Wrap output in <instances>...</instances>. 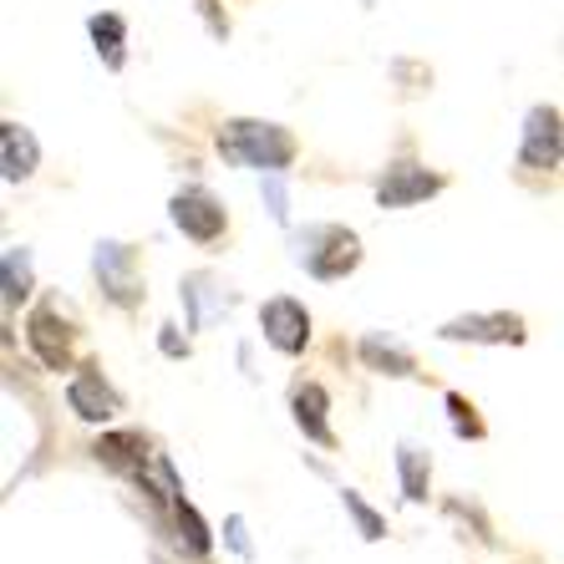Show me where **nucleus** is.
<instances>
[{
    "mask_svg": "<svg viewBox=\"0 0 564 564\" xmlns=\"http://www.w3.org/2000/svg\"><path fill=\"white\" fill-rule=\"evenodd\" d=\"M224 529H229V544H235L239 554H250V539H245V519H229Z\"/></svg>",
    "mask_w": 564,
    "mask_h": 564,
    "instance_id": "nucleus-25",
    "label": "nucleus"
},
{
    "mask_svg": "<svg viewBox=\"0 0 564 564\" xmlns=\"http://www.w3.org/2000/svg\"><path fill=\"white\" fill-rule=\"evenodd\" d=\"M173 224L184 229L188 239H198V245H209V239L224 235V224H229V214H224V204L209 194V188H178L173 194Z\"/></svg>",
    "mask_w": 564,
    "mask_h": 564,
    "instance_id": "nucleus-7",
    "label": "nucleus"
},
{
    "mask_svg": "<svg viewBox=\"0 0 564 564\" xmlns=\"http://www.w3.org/2000/svg\"><path fill=\"white\" fill-rule=\"evenodd\" d=\"M341 503H346V513H351V519H356V529H361V539H381V534H387V519H381L377 509H367V499H361L356 488H346V494H341Z\"/></svg>",
    "mask_w": 564,
    "mask_h": 564,
    "instance_id": "nucleus-19",
    "label": "nucleus"
},
{
    "mask_svg": "<svg viewBox=\"0 0 564 564\" xmlns=\"http://www.w3.org/2000/svg\"><path fill=\"white\" fill-rule=\"evenodd\" d=\"M26 341L41 356L46 371H66L72 367V346H77V326L62 315V301H41L26 321Z\"/></svg>",
    "mask_w": 564,
    "mask_h": 564,
    "instance_id": "nucleus-3",
    "label": "nucleus"
},
{
    "mask_svg": "<svg viewBox=\"0 0 564 564\" xmlns=\"http://www.w3.org/2000/svg\"><path fill=\"white\" fill-rule=\"evenodd\" d=\"M66 408L77 412L82 422H107L112 412L122 408V397L107 387V377L97 367H82L77 377L66 381Z\"/></svg>",
    "mask_w": 564,
    "mask_h": 564,
    "instance_id": "nucleus-11",
    "label": "nucleus"
},
{
    "mask_svg": "<svg viewBox=\"0 0 564 564\" xmlns=\"http://www.w3.org/2000/svg\"><path fill=\"white\" fill-rule=\"evenodd\" d=\"M437 188H443V173H427V169H417V163H392L377 184V204L381 209H408V204L433 198Z\"/></svg>",
    "mask_w": 564,
    "mask_h": 564,
    "instance_id": "nucleus-8",
    "label": "nucleus"
},
{
    "mask_svg": "<svg viewBox=\"0 0 564 564\" xmlns=\"http://www.w3.org/2000/svg\"><path fill=\"white\" fill-rule=\"evenodd\" d=\"M0 163H6V184H21L36 173V138L21 122H6L0 128Z\"/></svg>",
    "mask_w": 564,
    "mask_h": 564,
    "instance_id": "nucleus-13",
    "label": "nucleus"
},
{
    "mask_svg": "<svg viewBox=\"0 0 564 564\" xmlns=\"http://www.w3.org/2000/svg\"><path fill=\"white\" fill-rule=\"evenodd\" d=\"M173 519H178V529H184V539H188V550L194 554H209V529H204V519L194 513V503H173Z\"/></svg>",
    "mask_w": 564,
    "mask_h": 564,
    "instance_id": "nucleus-21",
    "label": "nucleus"
},
{
    "mask_svg": "<svg viewBox=\"0 0 564 564\" xmlns=\"http://www.w3.org/2000/svg\"><path fill=\"white\" fill-rule=\"evenodd\" d=\"M367 6H371V0H367Z\"/></svg>",
    "mask_w": 564,
    "mask_h": 564,
    "instance_id": "nucleus-26",
    "label": "nucleus"
},
{
    "mask_svg": "<svg viewBox=\"0 0 564 564\" xmlns=\"http://www.w3.org/2000/svg\"><path fill=\"white\" fill-rule=\"evenodd\" d=\"M326 387L321 381H295V392H290V412H295V427H301L311 443L321 447H336V433H330L326 422Z\"/></svg>",
    "mask_w": 564,
    "mask_h": 564,
    "instance_id": "nucleus-12",
    "label": "nucleus"
},
{
    "mask_svg": "<svg viewBox=\"0 0 564 564\" xmlns=\"http://www.w3.org/2000/svg\"><path fill=\"white\" fill-rule=\"evenodd\" d=\"M219 153H224V163H239V169L285 173L290 163H295V138H290L280 122L235 118L219 128Z\"/></svg>",
    "mask_w": 564,
    "mask_h": 564,
    "instance_id": "nucleus-1",
    "label": "nucleus"
},
{
    "mask_svg": "<svg viewBox=\"0 0 564 564\" xmlns=\"http://www.w3.org/2000/svg\"><path fill=\"white\" fill-rule=\"evenodd\" d=\"M194 6H198V15H204V21H209V31H214V36H229V15H224L219 11V0H194Z\"/></svg>",
    "mask_w": 564,
    "mask_h": 564,
    "instance_id": "nucleus-22",
    "label": "nucleus"
},
{
    "mask_svg": "<svg viewBox=\"0 0 564 564\" xmlns=\"http://www.w3.org/2000/svg\"><path fill=\"white\" fill-rule=\"evenodd\" d=\"M97 463L102 468H112V473H122V478H148V468H153V443H148L143 433H107V437H97Z\"/></svg>",
    "mask_w": 564,
    "mask_h": 564,
    "instance_id": "nucleus-10",
    "label": "nucleus"
},
{
    "mask_svg": "<svg viewBox=\"0 0 564 564\" xmlns=\"http://www.w3.org/2000/svg\"><path fill=\"white\" fill-rule=\"evenodd\" d=\"M447 412H453V433L458 437H484V417H478V408H473L468 397H458V392H447Z\"/></svg>",
    "mask_w": 564,
    "mask_h": 564,
    "instance_id": "nucleus-20",
    "label": "nucleus"
},
{
    "mask_svg": "<svg viewBox=\"0 0 564 564\" xmlns=\"http://www.w3.org/2000/svg\"><path fill=\"white\" fill-rule=\"evenodd\" d=\"M158 346L169 356H188V341H178V326H163V336H158Z\"/></svg>",
    "mask_w": 564,
    "mask_h": 564,
    "instance_id": "nucleus-24",
    "label": "nucleus"
},
{
    "mask_svg": "<svg viewBox=\"0 0 564 564\" xmlns=\"http://www.w3.org/2000/svg\"><path fill=\"white\" fill-rule=\"evenodd\" d=\"M564 163V118L560 107H534L524 118L519 169H560Z\"/></svg>",
    "mask_w": 564,
    "mask_h": 564,
    "instance_id": "nucleus-5",
    "label": "nucleus"
},
{
    "mask_svg": "<svg viewBox=\"0 0 564 564\" xmlns=\"http://www.w3.org/2000/svg\"><path fill=\"white\" fill-rule=\"evenodd\" d=\"M295 264L315 280H341L361 264V239L341 224H311L295 235Z\"/></svg>",
    "mask_w": 564,
    "mask_h": 564,
    "instance_id": "nucleus-2",
    "label": "nucleus"
},
{
    "mask_svg": "<svg viewBox=\"0 0 564 564\" xmlns=\"http://www.w3.org/2000/svg\"><path fill=\"white\" fill-rule=\"evenodd\" d=\"M93 270L97 280H102L107 301L122 305V311H132V305L143 301V280H138V250H128V245H118V239H102L93 254Z\"/></svg>",
    "mask_w": 564,
    "mask_h": 564,
    "instance_id": "nucleus-4",
    "label": "nucleus"
},
{
    "mask_svg": "<svg viewBox=\"0 0 564 564\" xmlns=\"http://www.w3.org/2000/svg\"><path fill=\"white\" fill-rule=\"evenodd\" d=\"M0 270H6V305H21L31 295V250H21V245H11V250H6V264H0Z\"/></svg>",
    "mask_w": 564,
    "mask_h": 564,
    "instance_id": "nucleus-18",
    "label": "nucleus"
},
{
    "mask_svg": "<svg viewBox=\"0 0 564 564\" xmlns=\"http://www.w3.org/2000/svg\"><path fill=\"white\" fill-rule=\"evenodd\" d=\"M87 31H93V41H97V56L118 72V66H122V31H128V26H122V15L102 11V15H93V21H87Z\"/></svg>",
    "mask_w": 564,
    "mask_h": 564,
    "instance_id": "nucleus-17",
    "label": "nucleus"
},
{
    "mask_svg": "<svg viewBox=\"0 0 564 564\" xmlns=\"http://www.w3.org/2000/svg\"><path fill=\"white\" fill-rule=\"evenodd\" d=\"M264 198H270V214L285 224L290 219V198H285V188H280V178H264Z\"/></svg>",
    "mask_w": 564,
    "mask_h": 564,
    "instance_id": "nucleus-23",
    "label": "nucleus"
},
{
    "mask_svg": "<svg viewBox=\"0 0 564 564\" xmlns=\"http://www.w3.org/2000/svg\"><path fill=\"white\" fill-rule=\"evenodd\" d=\"M397 473H402V499L408 503H422L427 499V478H433V463H427V453L412 443L397 447Z\"/></svg>",
    "mask_w": 564,
    "mask_h": 564,
    "instance_id": "nucleus-16",
    "label": "nucleus"
},
{
    "mask_svg": "<svg viewBox=\"0 0 564 564\" xmlns=\"http://www.w3.org/2000/svg\"><path fill=\"white\" fill-rule=\"evenodd\" d=\"M443 341H484V346H519L524 341V321L509 311L494 315H463V321H447Z\"/></svg>",
    "mask_w": 564,
    "mask_h": 564,
    "instance_id": "nucleus-9",
    "label": "nucleus"
},
{
    "mask_svg": "<svg viewBox=\"0 0 564 564\" xmlns=\"http://www.w3.org/2000/svg\"><path fill=\"white\" fill-rule=\"evenodd\" d=\"M184 305H188V326L204 330L214 315H229V295L219 290L214 275H188L184 280Z\"/></svg>",
    "mask_w": 564,
    "mask_h": 564,
    "instance_id": "nucleus-14",
    "label": "nucleus"
},
{
    "mask_svg": "<svg viewBox=\"0 0 564 564\" xmlns=\"http://www.w3.org/2000/svg\"><path fill=\"white\" fill-rule=\"evenodd\" d=\"M260 330H264V341L275 346V351L301 356L305 341H311V315H305L301 301H290V295H275V301L260 305Z\"/></svg>",
    "mask_w": 564,
    "mask_h": 564,
    "instance_id": "nucleus-6",
    "label": "nucleus"
},
{
    "mask_svg": "<svg viewBox=\"0 0 564 564\" xmlns=\"http://www.w3.org/2000/svg\"><path fill=\"white\" fill-rule=\"evenodd\" d=\"M361 361H367L371 371H381V377H417V361H412V351H402L397 341H387L381 330L361 336Z\"/></svg>",
    "mask_w": 564,
    "mask_h": 564,
    "instance_id": "nucleus-15",
    "label": "nucleus"
}]
</instances>
